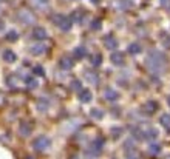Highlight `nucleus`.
I'll use <instances>...</instances> for the list:
<instances>
[{"label":"nucleus","mask_w":170,"mask_h":159,"mask_svg":"<svg viewBox=\"0 0 170 159\" xmlns=\"http://www.w3.org/2000/svg\"><path fill=\"white\" fill-rule=\"evenodd\" d=\"M146 65H147V68H149L150 73H153V74H161L165 70L167 59H165V56L162 54L161 51L152 49L149 52L147 59H146Z\"/></svg>","instance_id":"f257e3e1"},{"label":"nucleus","mask_w":170,"mask_h":159,"mask_svg":"<svg viewBox=\"0 0 170 159\" xmlns=\"http://www.w3.org/2000/svg\"><path fill=\"white\" fill-rule=\"evenodd\" d=\"M56 26L60 30V31H70L71 30V26H73V20L67 16H63V14H57L53 17Z\"/></svg>","instance_id":"f03ea898"},{"label":"nucleus","mask_w":170,"mask_h":159,"mask_svg":"<svg viewBox=\"0 0 170 159\" xmlns=\"http://www.w3.org/2000/svg\"><path fill=\"white\" fill-rule=\"evenodd\" d=\"M17 19L23 23V25H33L36 23V16H34V12L27 9V8H22L19 12H17Z\"/></svg>","instance_id":"7ed1b4c3"},{"label":"nucleus","mask_w":170,"mask_h":159,"mask_svg":"<svg viewBox=\"0 0 170 159\" xmlns=\"http://www.w3.org/2000/svg\"><path fill=\"white\" fill-rule=\"evenodd\" d=\"M33 147H34V150H37V151H45V150H48V148L51 147V139H50L48 136H39V138L34 139Z\"/></svg>","instance_id":"20e7f679"},{"label":"nucleus","mask_w":170,"mask_h":159,"mask_svg":"<svg viewBox=\"0 0 170 159\" xmlns=\"http://www.w3.org/2000/svg\"><path fill=\"white\" fill-rule=\"evenodd\" d=\"M102 147H104V139H95L91 147L88 148V154L90 156H99L101 151H102Z\"/></svg>","instance_id":"39448f33"},{"label":"nucleus","mask_w":170,"mask_h":159,"mask_svg":"<svg viewBox=\"0 0 170 159\" xmlns=\"http://www.w3.org/2000/svg\"><path fill=\"white\" fill-rule=\"evenodd\" d=\"M73 65H74V60H73V57H70V56H63V57H60V60H59V68L63 70V71H70V70L73 68Z\"/></svg>","instance_id":"423d86ee"},{"label":"nucleus","mask_w":170,"mask_h":159,"mask_svg":"<svg viewBox=\"0 0 170 159\" xmlns=\"http://www.w3.org/2000/svg\"><path fill=\"white\" fill-rule=\"evenodd\" d=\"M33 37L36 40H45V39H48V31L43 26H36L33 30Z\"/></svg>","instance_id":"0eeeda50"},{"label":"nucleus","mask_w":170,"mask_h":159,"mask_svg":"<svg viewBox=\"0 0 170 159\" xmlns=\"http://www.w3.org/2000/svg\"><path fill=\"white\" fill-rule=\"evenodd\" d=\"M110 60H111L113 65H116V67H121V65H124L125 57H124V54L121 51H113L110 54Z\"/></svg>","instance_id":"6e6552de"},{"label":"nucleus","mask_w":170,"mask_h":159,"mask_svg":"<svg viewBox=\"0 0 170 159\" xmlns=\"http://www.w3.org/2000/svg\"><path fill=\"white\" fill-rule=\"evenodd\" d=\"M104 97H105V100H108V102H116L117 99H119V93H117L116 90H113V88H107L105 91H104Z\"/></svg>","instance_id":"1a4fd4ad"},{"label":"nucleus","mask_w":170,"mask_h":159,"mask_svg":"<svg viewBox=\"0 0 170 159\" xmlns=\"http://www.w3.org/2000/svg\"><path fill=\"white\" fill-rule=\"evenodd\" d=\"M104 45H105V48H107V49L114 51L119 43H117V40L114 39V36H105V39H104Z\"/></svg>","instance_id":"9d476101"},{"label":"nucleus","mask_w":170,"mask_h":159,"mask_svg":"<svg viewBox=\"0 0 170 159\" xmlns=\"http://www.w3.org/2000/svg\"><path fill=\"white\" fill-rule=\"evenodd\" d=\"M45 51H47V45H43V43H36L30 48V52L33 56H42V54H45Z\"/></svg>","instance_id":"9b49d317"},{"label":"nucleus","mask_w":170,"mask_h":159,"mask_svg":"<svg viewBox=\"0 0 170 159\" xmlns=\"http://www.w3.org/2000/svg\"><path fill=\"white\" fill-rule=\"evenodd\" d=\"M84 76H85V81H87V82L93 84V85H98V84H99V76H98V73L91 71V70H87V71L84 73Z\"/></svg>","instance_id":"f8f14e48"},{"label":"nucleus","mask_w":170,"mask_h":159,"mask_svg":"<svg viewBox=\"0 0 170 159\" xmlns=\"http://www.w3.org/2000/svg\"><path fill=\"white\" fill-rule=\"evenodd\" d=\"M79 100H81L82 103H88V102H91V100H93V94H91V91H90V90H87V88L81 90V91H79Z\"/></svg>","instance_id":"ddd939ff"},{"label":"nucleus","mask_w":170,"mask_h":159,"mask_svg":"<svg viewBox=\"0 0 170 159\" xmlns=\"http://www.w3.org/2000/svg\"><path fill=\"white\" fill-rule=\"evenodd\" d=\"M73 56H74V59H84L87 56V48L85 46H76L73 49Z\"/></svg>","instance_id":"4468645a"},{"label":"nucleus","mask_w":170,"mask_h":159,"mask_svg":"<svg viewBox=\"0 0 170 159\" xmlns=\"http://www.w3.org/2000/svg\"><path fill=\"white\" fill-rule=\"evenodd\" d=\"M36 108L40 111V113H45V111H48V108H50V102H48L47 99H39L37 103H36Z\"/></svg>","instance_id":"2eb2a0df"},{"label":"nucleus","mask_w":170,"mask_h":159,"mask_svg":"<svg viewBox=\"0 0 170 159\" xmlns=\"http://www.w3.org/2000/svg\"><path fill=\"white\" fill-rule=\"evenodd\" d=\"M133 2L132 0H116L114 2V6L117 9H128V8H132Z\"/></svg>","instance_id":"dca6fc26"},{"label":"nucleus","mask_w":170,"mask_h":159,"mask_svg":"<svg viewBox=\"0 0 170 159\" xmlns=\"http://www.w3.org/2000/svg\"><path fill=\"white\" fill-rule=\"evenodd\" d=\"M3 60L8 62V63L14 62V60H16V52L11 51V49H5V51H3Z\"/></svg>","instance_id":"f3484780"},{"label":"nucleus","mask_w":170,"mask_h":159,"mask_svg":"<svg viewBox=\"0 0 170 159\" xmlns=\"http://www.w3.org/2000/svg\"><path fill=\"white\" fill-rule=\"evenodd\" d=\"M127 51H128V54L135 56V54H139V52L142 51V48H141V45H139V43H130V45H128V48H127Z\"/></svg>","instance_id":"a211bd4d"},{"label":"nucleus","mask_w":170,"mask_h":159,"mask_svg":"<svg viewBox=\"0 0 170 159\" xmlns=\"http://www.w3.org/2000/svg\"><path fill=\"white\" fill-rule=\"evenodd\" d=\"M31 131H33V128H31V125H28V124H23V125H20V128H19V133H20L22 136H30Z\"/></svg>","instance_id":"6ab92c4d"},{"label":"nucleus","mask_w":170,"mask_h":159,"mask_svg":"<svg viewBox=\"0 0 170 159\" xmlns=\"http://www.w3.org/2000/svg\"><path fill=\"white\" fill-rule=\"evenodd\" d=\"M146 110H147V113H149V114L155 113L156 110H158V103H156L155 100H149V102L146 103Z\"/></svg>","instance_id":"aec40b11"},{"label":"nucleus","mask_w":170,"mask_h":159,"mask_svg":"<svg viewBox=\"0 0 170 159\" xmlns=\"http://www.w3.org/2000/svg\"><path fill=\"white\" fill-rule=\"evenodd\" d=\"M159 122H161V125H162V127H165V128H170V114H168V113H164V114H161V117H159Z\"/></svg>","instance_id":"412c9836"},{"label":"nucleus","mask_w":170,"mask_h":159,"mask_svg":"<svg viewBox=\"0 0 170 159\" xmlns=\"http://www.w3.org/2000/svg\"><path fill=\"white\" fill-rule=\"evenodd\" d=\"M90 116L93 117V119H96V121H101V119L104 117V111L99 110V108H93V110L90 111Z\"/></svg>","instance_id":"4be33fe9"},{"label":"nucleus","mask_w":170,"mask_h":159,"mask_svg":"<svg viewBox=\"0 0 170 159\" xmlns=\"http://www.w3.org/2000/svg\"><path fill=\"white\" fill-rule=\"evenodd\" d=\"M90 62H91V65H93L95 68H96V67H101V65H102V56H101V54H95V56H91Z\"/></svg>","instance_id":"5701e85b"},{"label":"nucleus","mask_w":170,"mask_h":159,"mask_svg":"<svg viewBox=\"0 0 170 159\" xmlns=\"http://www.w3.org/2000/svg\"><path fill=\"white\" fill-rule=\"evenodd\" d=\"M25 82H27V87L31 88V90H34V88L39 87V81L36 77H27V81H25Z\"/></svg>","instance_id":"b1692460"},{"label":"nucleus","mask_w":170,"mask_h":159,"mask_svg":"<svg viewBox=\"0 0 170 159\" xmlns=\"http://www.w3.org/2000/svg\"><path fill=\"white\" fill-rule=\"evenodd\" d=\"M149 153L150 154H159L161 153V145L159 144H150V147H149Z\"/></svg>","instance_id":"393cba45"},{"label":"nucleus","mask_w":170,"mask_h":159,"mask_svg":"<svg viewBox=\"0 0 170 159\" xmlns=\"http://www.w3.org/2000/svg\"><path fill=\"white\" fill-rule=\"evenodd\" d=\"M19 39V34H17V31H14V30H11L8 34H6V40H9V42H16Z\"/></svg>","instance_id":"a878e982"},{"label":"nucleus","mask_w":170,"mask_h":159,"mask_svg":"<svg viewBox=\"0 0 170 159\" xmlns=\"http://www.w3.org/2000/svg\"><path fill=\"white\" fill-rule=\"evenodd\" d=\"M101 28H102V22H101L99 19H96V20L91 22V30H93V31H98V30H101Z\"/></svg>","instance_id":"bb28decb"},{"label":"nucleus","mask_w":170,"mask_h":159,"mask_svg":"<svg viewBox=\"0 0 170 159\" xmlns=\"http://www.w3.org/2000/svg\"><path fill=\"white\" fill-rule=\"evenodd\" d=\"M71 90L81 91V90H82V82H81V81H73V82H71Z\"/></svg>","instance_id":"cd10ccee"},{"label":"nucleus","mask_w":170,"mask_h":159,"mask_svg":"<svg viewBox=\"0 0 170 159\" xmlns=\"http://www.w3.org/2000/svg\"><path fill=\"white\" fill-rule=\"evenodd\" d=\"M33 73L36 74V76H45V71H43V68L40 67V65H37V67H34V70H33Z\"/></svg>","instance_id":"c85d7f7f"},{"label":"nucleus","mask_w":170,"mask_h":159,"mask_svg":"<svg viewBox=\"0 0 170 159\" xmlns=\"http://www.w3.org/2000/svg\"><path fill=\"white\" fill-rule=\"evenodd\" d=\"M111 133L114 135V138H119V135L122 133V128H113V130H111Z\"/></svg>","instance_id":"c756f323"},{"label":"nucleus","mask_w":170,"mask_h":159,"mask_svg":"<svg viewBox=\"0 0 170 159\" xmlns=\"http://www.w3.org/2000/svg\"><path fill=\"white\" fill-rule=\"evenodd\" d=\"M162 43H164V46H167V48H170V37H167V36H164V37H162Z\"/></svg>","instance_id":"7c9ffc66"},{"label":"nucleus","mask_w":170,"mask_h":159,"mask_svg":"<svg viewBox=\"0 0 170 159\" xmlns=\"http://www.w3.org/2000/svg\"><path fill=\"white\" fill-rule=\"evenodd\" d=\"M3 30H5V22H3L2 19H0V33H2Z\"/></svg>","instance_id":"2f4dec72"},{"label":"nucleus","mask_w":170,"mask_h":159,"mask_svg":"<svg viewBox=\"0 0 170 159\" xmlns=\"http://www.w3.org/2000/svg\"><path fill=\"white\" fill-rule=\"evenodd\" d=\"M90 2H91V3H98V2H99V0H90Z\"/></svg>","instance_id":"473e14b6"},{"label":"nucleus","mask_w":170,"mask_h":159,"mask_svg":"<svg viewBox=\"0 0 170 159\" xmlns=\"http://www.w3.org/2000/svg\"><path fill=\"white\" fill-rule=\"evenodd\" d=\"M27 159H34V157H33V156H28V157H27Z\"/></svg>","instance_id":"72a5a7b5"},{"label":"nucleus","mask_w":170,"mask_h":159,"mask_svg":"<svg viewBox=\"0 0 170 159\" xmlns=\"http://www.w3.org/2000/svg\"><path fill=\"white\" fill-rule=\"evenodd\" d=\"M71 159H77V156H74V157H71Z\"/></svg>","instance_id":"f704fd0d"},{"label":"nucleus","mask_w":170,"mask_h":159,"mask_svg":"<svg viewBox=\"0 0 170 159\" xmlns=\"http://www.w3.org/2000/svg\"><path fill=\"white\" fill-rule=\"evenodd\" d=\"M165 159H170V154H168V156H167V157H165Z\"/></svg>","instance_id":"c9c22d12"},{"label":"nucleus","mask_w":170,"mask_h":159,"mask_svg":"<svg viewBox=\"0 0 170 159\" xmlns=\"http://www.w3.org/2000/svg\"><path fill=\"white\" fill-rule=\"evenodd\" d=\"M168 105H170V97H168Z\"/></svg>","instance_id":"e433bc0d"},{"label":"nucleus","mask_w":170,"mask_h":159,"mask_svg":"<svg viewBox=\"0 0 170 159\" xmlns=\"http://www.w3.org/2000/svg\"><path fill=\"white\" fill-rule=\"evenodd\" d=\"M0 2H5V0H0Z\"/></svg>","instance_id":"4c0bfd02"}]
</instances>
